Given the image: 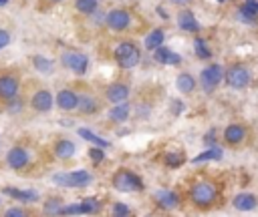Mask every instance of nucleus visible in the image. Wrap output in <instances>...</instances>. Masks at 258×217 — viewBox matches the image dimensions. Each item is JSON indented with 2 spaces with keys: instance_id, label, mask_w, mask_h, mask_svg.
Segmentation results:
<instances>
[{
  "instance_id": "f257e3e1",
  "label": "nucleus",
  "mask_w": 258,
  "mask_h": 217,
  "mask_svg": "<svg viewBox=\"0 0 258 217\" xmlns=\"http://www.w3.org/2000/svg\"><path fill=\"white\" fill-rule=\"evenodd\" d=\"M113 57H115V63H117L121 69L129 71V69H135V67L139 65V61H141V50L137 48V44H133V42H129V40H123V42H119V44L115 46Z\"/></svg>"
},
{
  "instance_id": "f03ea898",
  "label": "nucleus",
  "mask_w": 258,
  "mask_h": 217,
  "mask_svg": "<svg viewBox=\"0 0 258 217\" xmlns=\"http://www.w3.org/2000/svg\"><path fill=\"white\" fill-rule=\"evenodd\" d=\"M194 205L198 207H210L216 197H218V191H216V185L210 183V181H200L192 187V193H190Z\"/></svg>"
},
{
  "instance_id": "7ed1b4c3",
  "label": "nucleus",
  "mask_w": 258,
  "mask_h": 217,
  "mask_svg": "<svg viewBox=\"0 0 258 217\" xmlns=\"http://www.w3.org/2000/svg\"><path fill=\"white\" fill-rule=\"evenodd\" d=\"M53 181L61 187H71V189H79V187H85L93 181L91 173L85 171V169H79V171H71V173H59L53 177Z\"/></svg>"
},
{
  "instance_id": "20e7f679",
  "label": "nucleus",
  "mask_w": 258,
  "mask_h": 217,
  "mask_svg": "<svg viewBox=\"0 0 258 217\" xmlns=\"http://www.w3.org/2000/svg\"><path fill=\"white\" fill-rule=\"evenodd\" d=\"M113 187L117 191H123V193H133V191H141L143 183L135 173H131L127 169H119L113 175Z\"/></svg>"
},
{
  "instance_id": "39448f33",
  "label": "nucleus",
  "mask_w": 258,
  "mask_h": 217,
  "mask_svg": "<svg viewBox=\"0 0 258 217\" xmlns=\"http://www.w3.org/2000/svg\"><path fill=\"white\" fill-rule=\"evenodd\" d=\"M224 81V69L220 65H210L206 67L200 75V83H202V89L206 93H214L218 89V85Z\"/></svg>"
},
{
  "instance_id": "423d86ee",
  "label": "nucleus",
  "mask_w": 258,
  "mask_h": 217,
  "mask_svg": "<svg viewBox=\"0 0 258 217\" xmlns=\"http://www.w3.org/2000/svg\"><path fill=\"white\" fill-rule=\"evenodd\" d=\"M224 79H226V85L230 89H246L248 83H250V71L244 67V65H232L226 73H224Z\"/></svg>"
},
{
  "instance_id": "0eeeda50",
  "label": "nucleus",
  "mask_w": 258,
  "mask_h": 217,
  "mask_svg": "<svg viewBox=\"0 0 258 217\" xmlns=\"http://www.w3.org/2000/svg\"><path fill=\"white\" fill-rule=\"evenodd\" d=\"M63 65L73 71L75 75H85L87 73V67H89V59H87V54L83 52H65L63 54Z\"/></svg>"
},
{
  "instance_id": "6e6552de",
  "label": "nucleus",
  "mask_w": 258,
  "mask_h": 217,
  "mask_svg": "<svg viewBox=\"0 0 258 217\" xmlns=\"http://www.w3.org/2000/svg\"><path fill=\"white\" fill-rule=\"evenodd\" d=\"M105 22H107V26H109L111 30L121 32V30H125V28L131 24V14H129L127 10H123V8H115V10H111V12L107 14Z\"/></svg>"
},
{
  "instance_id": "1a4fd4ad",
  "label": "nucleus",
  "mask_w": 258,
  "mask_h": 217,
  "mask_svg": "<svg viewBox=\"0 0 258 217\" xmlns=\"http://www.w3.org/2000/svg\"><path fill=\"white\" fill-rule=\"evenodd\" d=\"M30 105H32L34 111H38V113H48L50 108H53V95H50L46 89H40V91L34 93Z\"/></svg>"
},
{
  "instance_id": "9d476101",
  "label": "nucleus",
  "mask_w": 258,
  "mask_h": 217,
  "mask_svg": "<svg viewBox=\"0 0 258 217\" xmlns=\"http://www.w3.org/2000/svg\"><path fill=\"white\" fill-rule=\"evenodd\" d=\"M18 95V79L12 75H4L0 77V97L4 101H10Z\"/></svg>"
},
{
  "instance_id": "9b49d317",
  "label": "nucleus",
  "mask_w": 258,
  "mask_h": 217,
  "mask_svg": "<svg viewBox=\"0 0 258 217\" xmlns=\"http://www.w3.org/2000/svg\"><path fill=\"white\" fill-rule=\"evenodd\" d=\"M6 161H8V165L12 169H22V167L28 165V153L22 147H12L8 151V155H6Z\"/></svg>"
},
{
  "instance_id": "f8f14e48",
  "label": "nucleus",
  "mask_w": 258,
  "mask_h": 217,
  "mask_svg": "<svg viewBox=\"0 0 258 217\" xmlns=\"http://www.w3.org/2000/svg\"><path fill=\"white\" fill-rule=\"evenodd\" d=\"M57 105H59V108H63V111H73V108H77V105H79V95L71 89H63L57 95Z\"/></svg>"
},
{
  "instance_id": "ddd939ff",
  "label": "nucleus",
  "mask_w": 258,
  "mask_h": 217,
  "mask_svg": "<svg viewBox=\"0 0 258 217\" xmlns=\"http://www.w3.org/2000/svg\"><path fill=\"white\" fill-rule=\"evenodd\" d=\"M105 97L111 103H123L129 97V85H125V83H113V85L107 87Z\"/></svg>"
},
{
  "instance_id": "4468645a",
  "label": "nucleus",
  "mask_w": 258,
  "mask_h": 217,
  "mask_svg": "<svg viewBox=\"0 0 258 217\" xmlns=\"http://www.w3.org/2000/svg\"><path fill=\"white\" fill-rule=\"evenodd\" d=\"M156 201H158V205L164 207V209H176V207L180 205V197H178L172 189H160V191L156 193Z\"/></svg>"
},
{
  "instance_id": "2eb2a0df",
  "label": "nucleus",
  "mask_w": 258,
  "mask_h": 217,
  "mask_svg": "<svg viewBox=\"0 0 258 217\" xmlns=\"http://www.w3.org/2000/svg\"><path fill=\"white\" fill-rule=\"evenodd\" d=\"M224 139L230 145H238V143H242L246 139V129L242 125H238V123H232V125H228L224 129Z\"/></svg>"
},
{
  "instance_id": "dca6fc26",
  "label": "nucleus",
  "mask_w": 258,
  "mask_h": 217,
  "mask_svg": "<svg viewBox=\"0 0 258 217\" xmlns=\"http://www.w3.org/2000/svg\"><path fill=\"white\" fill-rule=\"evenodd\" d=\"M156 61L160 65H180L182 63V57H180L178 52L166 48V46H160V48H156Z\"/></svg>"
},
{
  "instance_id": "f3484780",
  "label": "nucleus",
  "mask_w": 258,
  "mask_h": 217,
  "mask_svg": "<svg viewBox=\"0 0 258 217\" xmlns=\"http://www.w3.org/2000/svg\"><path fill=\"white\" fill-rule=\"evenodd\" d=\"M178 24H180V28L186 30V32H198V30H200V22L196 20L194 12H190V10H182V12H180Z\"/></svg>"
},
{
  "instance_id": "a211bd4d",
  "label": "nucleus",
  "mask_w": 258,
  "mask_h": 217,
  "mask_svg": "<svg viewBox=\"0 0 258 217\" xmlns=\"http://www.w3.org/2000/svg\"><path fill=\"white\" fill-rule=\"evenodd\" d=\"M234 207L238 209V211H252L256 205H258V199H256V195H252V193H240V195H236L234 197Z\"/></svg>"
},
{
  "instance_id": "6ab92c4d",
  "label": "nucleus",
  "mask_w": 258,
  "mask_h": 217,
  "mask_svg": "<svg viewBox=\"0 0 258 217\" xmlns=\"http://www.w3.org/2000/svg\"><path fill=\"white\" fill-rule=\"evenodd\" d=\"M77 108H79L83 115H95L99 111V101L95 97H91V95H81Z\"/></svg>"
},
{
  "instance_id": "aec40b11",
  "label": "nucleus",
  "mask_w": 258,
  "mask_h": 217,
  "mask_svg": "<svg viewBox=\"0 0 258 217\" xmlns=\"http://www.w3.org/2000/svg\"><path fill=\"white\" fill-rule=\"evenodd\" d=\"M176 87H178V91L182 95H190V93L196 91V81H194V77L190 73H180L178 79H176Z\"/></svg>"
},
{
  "instance_id": "412c9836",
  "label": "nucleus",
  "mask_w": 258,
  "mask_h": 217,
  "mask_svg": "<svg viewBox=\"0 0 258 217\" xmlns=\"http://www.w3.org/2000/svg\"><path fill=\"white\" fill-rule=\"evenodd\" d=\"M129 113H131V107L125 101L123 103H115V107L109 111V119L115 121V123H123L129 117Z\"/></svg>"
},
{
  "instance_id": "4be33fe9",
  "label": "nucleus",
  "mask_w": 258,
  "mask_h": 217,
  "mask_svg": "<svg viewBox=\"0 0 258 217\" xmlns=\"http://www.w3.org/2000/svg\"><path fill=\"white\" fill-rule=\"evenodd\" d=\"M75 151H77V147H75V143L69 141V139H61V141L55 145V155H57L59 159H71V157L75 155Z\"/></svg>"
},
{
  "instance_id": "5701e85b",
  "label": "nucleus",
  "mask_w": 258,
  "mask_h": 217,
  "mask_svg": "<svg viewBox=\"0 0 258 217\" xmlns=\"http://www.w3.org/2000/svg\"><path fill=\"white\" fill-rule=\"evenodd\" d=\"M164 38H166V34H164L162 28L151 30V32L145 36V48H147V50H156V48H160V46L164 44Z\"/></svg>"
},
{
  "instance_id": "b1692460",
  "label": "nucleus",
  "mask_w": 258,
  "mask_h": 217,
  "mask_svg": "<svg viewBox=\"0 0 258 217\" xmlns=\"http://www.w3.org/2000/svg\"><path fill=\"white\" fill-rule=\"evenodd\" d=\"M4 193L10 195V197H14V199H18V201H26V203L38 199V193L36 191H22V189H14V187H4Z\"/></svg>"
},
{
  "instance_id": "393cba45",
  "label": "nucleus",
  "mask_w": 258,
  "mask_h": 217,
  "mask_svg": "<svg viewBox=\"0 0 258 217\" xmlns=\"http://www.w3.org/2000/svg\"><path fill=\"white\" fill-rule=\"evenodd\" d=\"M79 133V137H83L85 141H89V143H93V145H97V147H109V141H105V139H101V137H97L93 131H89V129H79L77 131Z\"/></svg>"
},
{
  "instance_id": "a878e982",
  "label": "nucleus",
  "mask_w": 258,
  "mask_h": 217,
  "mask_svg": "<svg viewBox=\"0 0 258 217\" xmlns=\"http://www.w3.org/2000/svg\"><path fill=\"white\" fill-rule=\"evenodd\" d=\"M194 50L198 54V59H202V61H208L212 57V52H210V48H208V44H206L204 38H196L194 40Z\"/></svg>"
},
{
  "instance_id": "bb28decb",
  "label": "nucleus",
  "mask_w": 258,
  "mask_h": 217,
  "mask_svg": "<svg viewBox=\"0 0 258 217\" xmlns=\"http://www.w3.org/2000/svg\"><path fill=\"white\" fill-rule=\"evenodd\" d=\"M97 4H99V0H77L75 8L83 14H93L97 10Z\"/></svg>"
},
{
  "instance_id": "cd10ccee",
  "label": "nucleus",
  "mask_w": 258,
  "mask_h": 217,
  "mask_svg": "<svg viewBox=\"0 0 258 217\" xmlns=\"http://www.w3.org/2000/svg\"><path fill=\"white\" fill-rule=\"evenodd\" d=\"M218 161V159H222V151L220 149H208V151H204V153H200L198 157H194V163H202V161Z\"/></svg>"
},
{
  "instance_id": "c85d7f7f",
  "label": "nucleus",
  "mask_w": 258,
  "mask_h": 217,
  "mask_svg": "<svg viewBox=\"0 0 258 217\" xmlns=\"http://www.w3.org/2000/svg\"><path fill=\"white\" fill-rule=\"evenodd\" d=\"M32 63H34V69L40 71V73H46V75L53 73V61H48L44 57H34Z\"/></svg>"
},
{
  "instance_id": "c756f323",
  "label": "nucleus",
  "mask_w": 258,
  "mask_h": 217,
  "mask_svg": "<svg viewBox=\"0 0 258 217\" xmlns=\"http://www.w3.org/2000/svg\"><path fill=\"white\" fill-rule=\"evenodd\" d=\"M63 211V201L61 199H48L46 203H44V213H48V215H57V213H61Z\"/></svg>"
},
{
  "instance_id": "7c9ffc66",
  "label": "nucleus",
  "mask_w": 258,
  "mask_h": 217,
  "mask_svg": "<svg viewBox=\"0 0 258 217\" xmlns=\"http://www.w3.org/2000/svg\"><path fill=\"white\" fill-rule=\"evenodd\" d=\"M184 163V155L182 153H168L166 155V165L168 167H180Z\"/></svg>"
},
{
  "instance_id": "2f4dec72",
  "label": "nucleus",
  "mask_w": 258,
  "mask_h": 217,
  "mask_svg": "<svg viewBox=\"0 0 258 217\" xmlns=\"http://www.w3.org/2000/svg\"><path fill=\"white\" fill-rule=\"evenodd\" d=\"M81 205H83V211H85V213H95V211L99 209V199L87 197V199L81 201Z\"/></svg>"
},
{
  "instance_id": "473e14b6",
  "label": "nucleus",
  "mask_w": 258,
  "mask_h": 217,
  "mask_svg": "<svg viewBox=\"0 0 258 217\" xmlns=\"http://www.w3.org/2000/svg\"><path fill=\"white\" fill-rule=\"evenodd\" d=\"M77 213H85V211H83V205H81V203H75V205H67V207H63V211H61V215H77Z\"/></svg>"
},
{
  "instance_id": "72a5a7b5",
  "label": "nucleus",
  "mask_w": 258,
  "mask_h": 217,
  "mask_svg": "<svg viewBox=\"0 0 258 217\" xmlns=\"http://www.w3.org/2000/svg\"><path fill=\"white\" fill-rule=\"evenodd\" d=\"M131 213V209L125 205V203H115L113 205V215H117V217H127Z\"/></svg>"
},
{
  "instance_id": "f704fd0d",
  "label": "nucleus",
  "mask_w": 258,
  "mask_h": 217,
  "mask_svg": "<svg viewBox=\"0 0 258 217\" xmlns=\"http://www.w3.org/2000/svg\"><path fill=\"white\" fill-rule=\"evenodd\" d=\"M89 157H91V161L93 163H101L103 161V147H93V149H89Z\"/></svg>"
},
{
  "instance_id": "c9c22d12",
  "label": "nucleus",
  "mask_w": 258,
  "mask_h": 217,
  "mask_svg": "<svg viewBox=\"0 0 258 217\" xmlns=\"http://www.w3.org/2000/svg\"><path fill=\"white\" fill-rule=\"evenodd\" d=\"M10 101H12V103L8 105V113H18V111H20V107H22V101H18L16 97H14V99H10Z\"/></svg>"
},
{
  "instance_id": "e433bc0d",
  "label": "nucleus",
  "mask_w": 258,
  "mask_h": 217,
  "mask_svg": "<svg viewBox=\"0 0 258 217\" xmlns=\"http://www.w3.org/2000/svg\"><path fill=\"white\" fill-rule=\"evenodd\" d=\"M8 42H10V34H8L6 30L0 28V48H4Z\"/></svg>"
},
{
  "instance_id": "4c0bfd02",
  "label": "nucleus",
  "mask_w": 258,
  "mask_h": 217,
  "mask_svg": "<svg viewBox=\"0 0 258 217\" xmlns=\"http://www.w3.org/2000/svg\"><path fill=\"white\" fill-rule=\"evenodd\" d=\"M6 217H24V211L22 209H8Z\"/></svg>"
},
{
  "instance_id": "58836bf2",
  "label": "nucleus",
  "mask_w": 258,
  "mask_h": 217,
  "mask_svg": "<svg viewBox=\"0 0 258 217\" xmlns=\"http://www.w3.org/2000/svg\"><path fill=\"white\" fill-rule=\"evenodd\" d=\"M172 2H174V4H180V6H182V4H188L190 0H172Z\"/></svg>"
},
{
  "instance_id": "ea45409f",
  "label": "nucleus",
  "mask_w": 258,
  "mask_h": 217,
  "mask_svg": "<svg viewBox=\"0 0 258 217\" xmlns=\"http://www.w3.org/2000/svg\"><path fill=\"white\" fill-rule=\"evenodd\" d=\"M4 4H8V0H0V6H4Z\"/></svg>"
},
{
  "instance_id": "a19ab883",
  "label": "nucleus",
  "mask_w": 258,
  "mask_h": 217,
  "mask_svg": "<svg viewBox=\"0 0 258 217\" xmlns=\"http://www.w3.org/2000/svg\"><path fill=\"white\" fill-rule=\"evenodd\" d=\"M53 2H63V0H53Z\"/></svg>"
},
{
  "instance_id": "79ce46f5",
  "label": "nucleus",
  "mask_w": 258,
  "mask_h": 217,
  "mask_svg": "<svg viewBox=\"0 0 258 217\" xmlns=\"http://www.w3.org/2000/svg\"><path fill=\"white\" fill-rule=\"evenodd\" d=\"M218 2H226V0H218Z\"/></svg>"
},
{
  "instance_id": "37998d69",
  "label": "nucleus",
  "mask_w": 258,
  "mask_h": 217,
  "mask_svg": "<svg viewBox=\"0 0 258 217\" xmlns=\"http://www.w3.org/2000/svg\"><path fill=\"white\" fill-rule=\"evenodd\" d=\"M248 2H252V0H248Z\"/></svg>"
}]
</instances>
